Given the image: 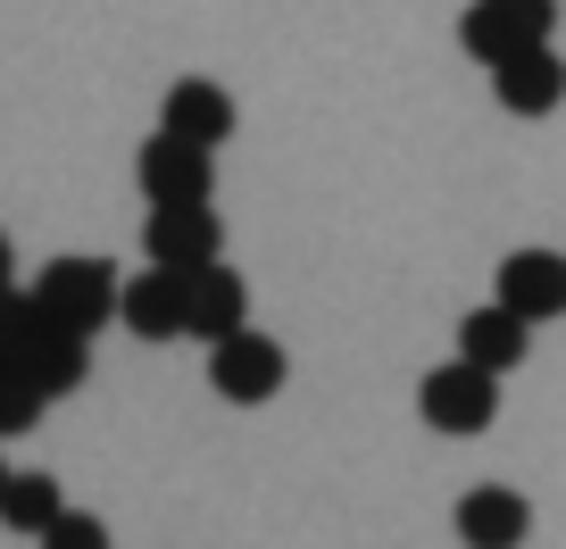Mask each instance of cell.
Returning <instances> with one entry per match:
<instances>
[{"label": "cell", "instance_id": "obj_14", "mask_svg": "<svg viewBox=\"0 0 566 549\" xmlns=\"http://www.w3.org/2000/svg\"><path fill=\"white\" fill-rule=\"evenodd\" d=\"M525 350H533V325L525 317H509V308H475V317L459 325V358L467 367H483V374H509V367H525Z\"/></svg>", "mask_w": 566, "mask_h": 549}, {"label": "cell", "instance_id": "obj_18", "mask_svg": "<svg viewBox=\"0 0 566 549\" xmlns=\"http://www.w3.org/2000/svg\"><path fill=\"white\" fill-rule=\"evenodd\" d=\"M25 325H34V308H25V292H9V284H0V358L18 350V334H25Z\"/></svg>", "mask_w": 566, "mask_h": 549}, {"label": "cell", "instance_id": "obj_15", "mask_svg": "<svg viewBox=\"0 0 566 549\" xmlns=\"http://www.w3.org/2000/svg\"><path fill=\"white\" fill-rule=\"evenodd\" d=\"M59 508H67V492H59L51 475H9L0 483V525L9 532H42Z\"/></svg>", "mask_w": 566, "mask_h": 549}, {"label": "cell", "instance_id": "obj_5", "mask_svg": "<svg viewBox=\"0 0 566 549\" xmlns=\"http://www.w3.org/2000/svg\"><path fill=\"white\" fill-rule=\"evenodd\" d=\"M242 325H250L242 275H233L226 258L184 266V334H192V341H226V334H242Z\"/></svg>", "mask_w": 566, "mask_h": 549}, {"label": "cell", "instance_id": "obj_17", "mask_svg": "<svg viewBox=\"0 0 566 549\" xmlns=\"http://www.w3.org/2000/svg\"><path fill=\"white\" fill-rule=\"evenodd\" d=\"M34 416H42V391L25 383V374L9 367V358H0V433H25Z\"/></svg>", "mask_w": 566, "mask_h": 549}, {"label": "cell", "instance_id": "obj_11", "mask_svg": "<svg viewBox=\"0 0 566 549\" xmlns=\"http://www.w3.org/2000/svg\"><path fill=\"white\" fill-rule=\"evenodd\" d=\"M159 134L217 150V142L233 134V92H226V84H209V75H184V84L159 101Z\"/></svg>", "mask_w": 566, "mask_h": 549}, {"label": "cell", "instance_id": "obj_3", "mask_svg": "<svg viewBox=\"0 0 566 549\" xmlns=\"http://www.w3.org/2000/svg\"><path fill=\"white\" fill-rule=\"evenodd\" d=\"M549 25H558V9H549V0H475V9L459 18V42H467V59L500 67L509 51L549 42Z\"/></svg>", "mask_w": 566, "mask_h": 549}, {"label": "cell", "instance_id": "obj_16", "mask_svg": "<svg viewBox=\"0 0 566 549\" xmlns=\"http://www.w3.org/2000/svg\"><path fill=\"white\" fill-rule=\"evenodd\" d=\"M34 541L42 549H108V525H101V516H84V508H59Z\"/></svg>", "mask_w": 566, "mask_h": 549}, {"label": "cell", "instance_id": "obj_10", "mask_svg": "<svg viewBox=\"0 0 566 549\" xmlns=\"http://www.w3.org/2000/svg\"><path fill=\"white\" fill-rule=\"evenodd\" d=\"M492 101L509 108V117H549V108L566 101V67L549 42H533V51H509L492 67Z\"/></svg>", "mask_w": 566, "mask_h": 549}, {"label": "cell", "instance_id": "obj_12", "mask_svg": "<svg viewBox=\"0 0 566 549\" xmlns=\"http://www.w3.org/2000/svg\"><path fill=\"white\" fill-rule=\"evenodd\" d=\"M525 532H533V508L509 483H475V492L459 499V541L467 549H516Z\"/></svg>", "mask_w": 566, "mask_h": 549}, {"label": "cell", "instance_id": "obj_19", "mask_svg": "<svg viewBox=\"0 0 566 549\" xmlns=\"http://www.w3.org/2000/svg\"><path fill=\"white\" fill-rule=\"evenodd\" d=\"M0 284H9V233H0Z\"/></svg>", "mask_w": 566, "mask_h": 549}, {"label": "cell", "instance_id": "obj_7", "mask_svg": "<svg viewBox=\"0 0 566 549\" xmlns=\"http://www.w3.org/2000/svg\"><path fill=\"white\" fill-rule=\"evenodd\" d=\"M492 300L509 308V317H525V325L566 317V258H558V250H509Z\"/></svg>", "mask_w": 566, "mask_h": 549}, {"label": "cell", "instance_id": "obj_9", "mask_svg": "<svg viewBox=\"0 0 566 549\" xmlns=\"http://www.w3.org/2000/svg\"><path fill=\"white\" fill-rule=\"evenodd\" d=\"M9 367L42 391V408H51V400H67V391L92 374V358H84V341H75V334H59V325L34 317V325L18 334V350H9Z\"/></svg>", "mask_w": 566, "mask_h": 549}, {"label": "cell", "instance_id": "obj_4", "mask_svg": "<svg viewBox=\"0 0 566 549\" xmlns=\"http://www.w3.org/2000/svg\"><path fill=\"white\" fill-rule=\"evenodd\" d=\"M492 391H500V374L450 358V367H433L417 383V408H424V425H433V433H483V425H492V408H500Z\"/></svg>", "mask_w": 566, "mask_h": 549}, {"label": "cell", "instance_id": "obj_2", "mask_svg": "<svg viewBox=\"0 0 566 549\" xmlns=\"http://www.w3.org/2000/svg\"><path fill=\"white\" fill-rule=\"evenodd\" d=\"M142 250H150V266H209L226 258V225H217L209 200H150V225H142Z\"/></svg>", "mask_w": 566, "mask_h": 549}, {"label": "cell", "instance_id": "obj_20", "mask_svg": "<svg viewBox=\"0 0 566 549\" xmlns=\"http://www.w3.org/2000/svg\"><path fill=\"white\" fill-rule=\"evenodd\" d=\"M0 483H9V466H0Z\"/></svg>", "mask_w": 566, "mask_h": 549}, {"label": "cell", "instance_id": "obj_8", "mask_svg": "<svg viewBox=\"0 0 566 549\" xmlns=\"http://www.w3.org/2000/svg\"><path fill=\"white\" fill-rule=\"evenodd\" d=\"M134 176H142L150 200H217V150L176 142V134H150L142 159H134Z\"/></svg>", "mask_w": 566, "mask_h": 549}, {"label": "cell", "instance_id": "obj_6", "mask_svg": "<svg viewBox=\"0 0 566 549\" xmlns=\"http://www.w3.org/2000/svg\"><path fill=\"white\" fill-rule=\"evenodd\" d=\"M209 383L226 391V400H242V408H259V400H275L283 391V350L266 334H226V341H209Z\"/></svg>", "mask_w": 566, "mask_h": 549}, {"label": "cell", "instance_id": "obj_13", "mask_svg": "<svg viewBox=\"0 0 566 549\" xmlns=\"http://www.w3.org/2000/svg\"><path fill=\"white\" fill-rule=\"evenodd\" d=\"M117 317L134 325L142 341H176L184 334V275L176 266H150V275L117 284Z\"/></svg>", "mask_w": 566, "mask_h": 549}, {"label": "cell", "instance_id": "obj_1", "mask_svg": "<svg viewBox=\"0 0 566 549\" xmlns=\"http://www.w3.org/2000/svg\"><path fill=\"white\" fill-rule=\"evenodd\" d=\"M25 308H34L42 325H59V334L92 341L108 317H117V275H108L101 258H51V266H42V284L25 292Z\"/></svg>", "mask_w": 566, "mask_h": 549}]
</instances>
